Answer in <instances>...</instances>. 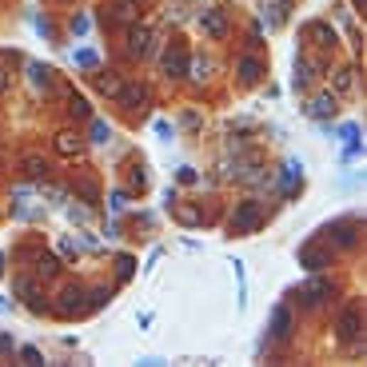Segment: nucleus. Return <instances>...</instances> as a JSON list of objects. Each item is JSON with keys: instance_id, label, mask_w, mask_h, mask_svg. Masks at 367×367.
Segmentation results:
<instances>
[{"instance_id": "1", "label": "nucleus", "mask_w": 367, "mask_h": 367, "mask_svg": "<svg viewBox=\"0 0 367 367\" xmlns=\"http://www.w3.org/2000/svg\"><path fill=\"white\" fill-rule=\"evenodd\" d=\"M12 260H21V264H32L28 272L36 275V280H56V275L64 272V260L56 252H44V248H16L12 252Z\"/></svg>"}, {"instance_id": "2", "label": "nucleus", "mask_w": 367, "mask_h": 367, "mask_svg": "<svg viewBox=\"0 0 367 367\" xmlns=\"http://www.w3.org/2000/svg\"><path fill=\"white\" fill-rule=\"evenodd\" d=\"M336 336H339V344H347L351 351H359V339H363V307H359V299H347V304L339 307Z\"/></svg>"}, {"instance_id": "3", "label": "nucleus", "mask_w": 367, "mask_h": 367, "mask_svg": "<svg viewBox=\"0 0 367 367\" xmlns=\"http://www.w3.org/2000/svg\"><path fill=\"white\" fill-rule=\"evenodd\" d=\"M52 316H60V319H76L88 312V287L84 284H64L60 287V296H56V304H48Z\"/></svg>"}, {"instance_id": "4", "label": "nucleus", "mask_w": 367, "mask_h": 367, "mask_svg": "<svg viewBox=\"0 0 367 367\" xmlns=\"http://www.w3.org/2000/svg\"><path fill=\"white\" fill-rule=\"evenodd\" d=\"M196 24H200V32H204L208 41L224 44L228 36H232V16H228V9H220V4H208V9L196 12Z\"/></svg>"}, {"instance_id": "5", "label": "nucleus", "mask_w": 367, "mask_h": 367, "mask_svg": "<svg viewBox=\"0 0 367 367\" xmlns=\"http://www.w3.org/2000/svg\"><path fill=\"white\" fill-rule=\"evenodd\" d=\"M152 41H156V32L152 24H128L124 28V56L128 60H144V56H152Z\"/></svg>"}, {"instance_id": "6", "label": "nucleus", "mask_w": 367, "mask_h": 367, "mask_svg": "<svg viewBox=\"0 0 367 367\" xmlns=\"http://www.w3.org/2000/svg\"><path fill=\"white\" fill-rule=\"evenodd\" d=\"M264 76H267V60L260 56V52L248 48V52L235 56V84H240V88H255Z\"/></svg>"}, {"instance_id": "7", "label": "nucleus", "mask_w": 367, "mask_h": 367, "mask_svg": "<svg viewBox=\"0 0 367 367\" xmlns=\"http://www.w3.org/2000/svg\"><path fill=\"white\" fill-rule=\"evenodd\" d=\"M331 296H336V284H331L327 275H319V272H312V280L299 287V299H304L307 312H319V307H327V304H331Z\"/></svg>"}, {"instance_id": "8", "label": "nucleus", "mask_w": 367, "mask_h": 367, "mask_svg": "<svg viewBox=\"0 0 367 367\" xmlns=\"http://www.w3.org/2000/svg\"><path fill=\"white\" fill-rule=\"evenodd\" d=\"M140 21V4L136 0H108L100 9V24L104 28H128Z\"/></svg>"}, {"instance_id": "9", "label": "nucleus", "mask_w": 367, "mask_h": 367, "mask_svg": "<svg viewBox=\"0 0 367 367\" xmlns=\"http://www.w3.org/2000/svg\"><path fill=\"white\" fill-rule=\"evenodd\" d=\"M324 72H327V60H324V56H307V52H299V56H296V76H292V88H296V92H307L312 84L319 80V76H324Z\"/></svg>"}, {"instance_id": "10", "label": "nucleus", "mask_w": 367, "mask_h": 367, "mask_svg": "<svg viewBox=\"0 0 367 367\" xmlns=\"http://www.w3.org/2000/svg\"><path fill=\"white\" fill-rule=\"evenodd\" d=\"M260 224H264V204H260V200H244V204H235V212H232V232L235 235L260 232Z\"/></svg>"}, {"instance_id": "11", "label": "nucleus", "mask_w": 367, "mask_h": 367, "mask_svg": "<svg viewBox=\"0 0 367 367\" xmlns=\"http://www.w3.org/2000/svg\"><path fill=\"white\" fill-rule=\"evenodd\" d=\"M116 104H120L128 116H140L148 104H152V92H148V84H140V80H124V88H120V96H116Z\"/></svg>"}, {"instance_id": "12", "label": "nucleus", "mask_w": 367, "mask_h": 367, "mask_svg": "<svg viewBox=\"0 0 367 367\" xmlns=\"http://www.w3.org/2000/svg\"><path fill=\"white\" fill-rule=\"evenodd\" d=\"M188 56H192V52L184 48L180 41H172L168 48H164V56H160L164 76H168V80H184V76H188Z\"/></svg>"}, {"instance_id": "13", "label": "nucleus", "mask_w": 367, "mask_h": 367, "mask_svg": "<svg viewBox=\"0 0 367 367\" xmlns=\"http://www.w3.org/2000/svg\"><path fill=\"white\" fill-rule=\"evenodd\" d=\"M292 331H296L292 307H287V304H275L272 316H267V339H275V344H287V339H292Z\"/></svg>"}, {"instance_id": "14", "label": "nucleus", "mask_w": 367, "mask_h": 367, "mask_svg": "<svg viewBox=\"0 0 367 367\" xmlns=\"http://www.w3.org/2000/svg\"><path fill=\"white\" fill-rule=\"evenodd\" d=\"M84 148H88V140H84L76 128H60V132L52 136V152L64 156V160H80Z\"/></svg>"}, {"instance_id": "15", "label": "nucleus", "mask_w": 367, "mask_h": 367, "mask_svg": "<svg viewBox=\"0 0 367 367\" xmlns=\"http://www.w3.org/2000/svg\"><path fill=\"white\" fill-rule=\"evenodd\" d=\"M12 292L24 299V304L41 316V312H48V299H44V292H41V284H36V275H16L12 280Z\"/></svg>"}, {"instance_id": "16", "label": "nucleus", "mask_w": 367, "mask_h": 367, "mask_svg": "<svg viewBox=\"0 0 367 367\" xmlns=\"http://www.w3.org/2000/svg\"><path fill=\"white\" fill-rule=\"evenodd\" d=\"M304 112L312 116V120L327 124L331 116L339 112V96H336V92H316V96H312V100L304 104Z\"/></svg>"}, {"instance_id": "17", "label": "nucleus", "mask_w": 367, "mask_h": 367, "mask_svg": "<svg viewBox=\"0 0 367 367\" xmlns=\"http://www.w3.org/2000/svg\"><path fill=\"white\" fill-rule=\"evenodd\" d=\"M21 176H24L28 184H44V180L52 176V164L44 160L41 152H24V156H21Z\"/></svg>"}, {"instance_id": "18", "label": "nucleus", "mask_w": 367, "mask_h": 367, "mask_svg": "<svg viewBox=\"0 0 367 367\" xmlns=\"http://www.w3.org/2000/svg\"><path fill=\"white\" fill-rule=\"evenodd\" d=\"M299 267H307V272H324V267H331V248H319L316 240L304 244L299 248Z\"/></svg>"}, {"instance_id": "19", "label": "nucleus", "mask_w": 367, "mask_h": 367, "mask_svg": "<svg viewBox=\"0 0 367 367\" xmlns=\"http://www.w3.org/2000/svg\"><path fill=\"white\" fill-rule=\"evenodd\" d=\"M64 112H68L72 124H88V120H92L88 96H84V92H76V88H68V92H64Z\"/></svg>"}, {"instance_id": "20", "label": "nucleus", "mask_w": 367, "mask_h": 367, "mask_svg": "<svg viewBox=\"0 0 367 367\" xmlns=\"http://www.w3.org/2000/svg\"><path fill=\"white\" fill-rule=\"evenodd\" d=\"M124 80H128V76H124V72H116V68H104V72H96V76H92L96 92H100V96H108V100H116V96H120Z\"/></svg>"}, {"instance_id": "21", "label": "nucleus", "mask_w": 367, "mask_h": 367, "mask_svg": "<svg viewBox=\"0 0 367 367\" xmlns=\"http://www.w3.org/2000/svg\"><path fill=\"white\" fill-rule=\"evenodd\" d=\"M304 36H307V41H316V48H324V52L336 48V28H331L327 21H307Z\"/></svg>"}, {"instance_id": "22", "label": "nucleus", "mask_w": 367, "mask_h": 367, "mask_svg": "<svg viewBox=\"0 0 367 367\" xmlns=\"http://www.w3.org/2000/svg\"><path fill=\"white\" fill-rule=\"evenodd\" d=\"M327 235H336L339 248H356L359 244V224L356 220H336V224L327 228Z\"/></svg>"}, {"instance_id": "23", "label": "nucleus", "mask_w": 367, "mask_h": 367, "mask_svg": "<svg viewBox=\"0 0 367 367\" xmlns=\"http://www.w3.org/2000/svg\"><path fill=\"white\" fill-rule=\"evenodd\" d=\"M299 180H304V164L292 156V160H284V176H280V192L284 196H296Z\"/></svg>"}, {"instance_id": "24", "label": "nucleus", "mask_w": 367, "mask_h": 367, "mask_svg": "<svg viewBox=\"0 0 367 367\" xmlns=\"http://www.w3.org/2000/svg\"><path fill=\"white\" fill-rule=\"evenodd\" d=\"M52 76H56V72H52L48 64L28 60V80H32V88H36V92H52Z\"/></svg>"}, {"instance_id": "25", "label": "nucleus", "mask_w": 367, "mask_h": 367, "mask_svg": "<svg viewBox=\"0 0 367 367\" xmlns=\"http://www.w3.org/2000/svg\"><path fill=\"white\" fill-rule=\"evenodd\" d=\"M184 80L208 84L212 80V60H208V56H188V76H184Z\"/></svg>"}, {"instance_id": "26", "label": "nucleus", "mask_w": 367, "mask_h": 367, "mask_svg": "<svg viewBox=\"0 0 367 367\" xmlns=\"http://www.w3.org/2000/svg\"><path fill=\"white\" fill-rule=\"evenodd\" d=\"M172 208H176V220H180L184 228H200L208 220L204 208H196V204H172Z\"/></svg>"}, {"instance_id": "27", "label": "nucleus", "mask_w": 367, "mask_h": 367, "mask_svg": "<svg viewBox=\"0 0 367 367\" xmlns=\"http://www.w3.org/2000/svg\"><path fill=\"white\" fill-rule=\"evenodd\" d=\"M112 140V124L100 120V116H92L88 120V144H108Z\"/></svg>"}, {"instance_id": "28", "label": "nucleus", "mask_w": 367, "mask_h": 367, "mask_svg": "<svg viewBox=\"0 0 367 367\" xmlns=\"http://www.w3.org/2000/svg\"><path fill=\"white\" fill-rule=\"evenodd\" d=\"M72 188H76V196H80L84 204H100V188H96V180H76Z\"/></svg>"}, {"instance_id": "29", "label": "nucleus", "mask_w": 367, "mask_h": 367, "mask_svg": "<svg viewBox=\"0 0 367 367\" xmlns=\"http://www.w3.org/2000/svg\"><path fill=\"white\" fill-rule=\"evenodd\" d=\"M88 28H92L88 12H72V16H68V32H72V36H88Z\"/></svg>"}, {"instance_id": "30", "label": "nucleus", "mask_w": 367, "mask_h": 367, "mask_svg": "<svg viewBox=\"0 0 367 367\" xmlns=\"http://www.w3.org/2000/svg\"><path fill=\"white\" fill-rule=\"evenodd\" d=\"M351 88H356V68H339L336 72V96H344Z\"/></svg>"}, {"instance_id": "31", "label": "nucleus", "mask_w": 367, "mask_h": 367, "mask_svg": "<svg viewBox=\"0 0 367 367\" xmlns=\"http://www.w3.org/2000/svg\"><path fill=\"white\" fill-rule=\"evenodd\" d=\"M56 248H60V255H64V260H76V255L84 252V248H80V240H76V235H60V244H56Z\"/></svg>"}, {"instance_id": "32", "label": "nucleus", "mask_w": 367, "mask_h": 367, "mask_svg": "<svg viewBox=\"0 0 367 367\" xmlns=\"http://www.w3.org/2000/svg\"><path fill=\"white\" fill-rule=\"evenodd\" d=\"M128 184H132V188H140V192L148 188V168H144L140 160H136L132 168H128Z\"/></svg>"}, {"instance_id": "33", "label": "nucleus", "mask_w": 367, "mask_h": 367, "mask_svg": "<svg viewBox=\"0 0 367 367\" xmlns=\"http://www.w3.org/2000/svg\"><path fill=\"white\" fill-rule=\"evenodd\" d=\"M72 60H76V68H96L100 64V56L92 48H80V52H72Z\"/></svg>"}, {"instance_id": "34", "label": "nucleus", "mask_w": 367, "mask_h": 367, "mask_svg": "<svg viewBox=\"0 0 367 367\" xmlns=\"http://www.w3.org/2000/svg\"><path fill=\"white\" fill-rule=\"evenodd\" d=\"M112 299V287H88V307H104Z\"/></svg>"}, {"instance_id": "35", "label": "nucleus", "mask_w": 367, "mask_h": 367, "mask_svg": "<svg viewBox=\"0 0 367 367\" xmlns=\"http://www.w3.org/2000/svg\"><path fill=\"white\" fill-rule=\"evenodd\" d=\"M36 32H41V36H48L52 44H60V32H56V24H52L48 16H36Z\"/></svg>"}, {"instance_id": "36", "label": "nucleus", "mask_w": 367, "mask_h": 367, "mask_svg": "<svg viewBox=\"0 0 367 367\" xmlns=\"http://www.w3.org/2000/svg\"><path fill=\"white\" fill-rule=\"evenodd\" d=\"M124 208H128V192H124V188H116V192L108 196V212H112V216H120Z\"/></svg>"}, {"instance_id": "37", "label": "nucleus", "mask_w": 367, "mask_h": 367, "mask_svg": "<svg viewBox=\"0 0 367 367\" xmlns=\"http://www.w3.org/2000/svg\"><path fill=\"white\" fill-rule=\"evenodd\" d=\"M132 272H136V260H132V255H116V275H120V280H128Z\"/></svg>"}, {"instance_id": "38", "label": "nucleus", "mask_w": 367, "mask_h": 367, "mask_svg": "<svg viewBox=\"0 0 367 367\" xmlns=\"http://www.w3.org/2000/svg\"><path fill=\"white\" fill-rule=\"evenodd\" d=\"M339 140H344V144H359V124H339Z\"/></svg>"}, {"instance_id": "39", "label": "nucleus", "mask_w": 367, "mask_h": 367, "mask_svg": "<svg viewBox=\"0 0 367 367\" xmlns=\"http://www.w3.org/2000/svg\"><path fill=\"white\" fill-rule=\"evenodd\" d=\"M9 356H16V339L9 331H0V359H9Z\"/></svg>"}, {"instance_id": "40", "label": "nucleus", "mask_w": 367, "mask_h": 367, "mask_svg": "<svg viewBox=\"0 0 367 367\" xmlns=\"http://www.w3.org/2000/svg\"><path fill=\"white\" fill-rule=\"evenodd\" d=\"M16 356H21L24 363H44V356H41V347H16Z\"/></svg>"}, {"instance_id": "41", "label": "nucleus", "mask_w": 367, "mask_h": 367, "mask_svg": "<svg viewBox=\"0 0 367 367\" xmlns=\"http://www.w3.org/2000/svg\"><path fill=\"white\" fill-rule=\"evenodd\" d=\"M156 136H160V140H172V136H176V128H172L168 120H156Z\"/></svg>"}, {"instance_id": "42", "label": "nucleus", "mask_w": 367, "mask_h": 367, "mask_svg": "<svg viewBox=\"0 0 367 367\" xmlns=\"http://www.w3.org/2000/svg\"><path fill=\"white\" fill-rule=\"evenodd\" d=\"M176 180H180V184H196V172H192V168H180V172H176Z\"/></svg>"}, {"instance_id": "43", "label": "nucleus", "mask_w": 367, "mask_h": 367, "mask_svg": "<svg viewBox=\"0 0 367 367\" xmlns=\"http://www.w3.org/2000/svg\"><path fill=\"white\" fill-rule=\"evenodd\" d=\"M9 84H12V72L0 64V92H9Z\"/></svg>"}, {"instance_id": "44", "label": "nucleus", "mask_w": 367, "mask_h": 367, "mask_svg": "<svg viewBox=\"0 0 367 367\" xmlns=\"http://www.w3.org/2000/svg\"><path fill=\"white\" fill-rule=\"evenodd\" d=\"M68 216L76 220V224H88V212H84V208H68Z\"/></svg>"}, {"instance_id": "45", "label": "nucleus", "mask_w": 367, "mask_h": 367, "mask_svg": "<svg viewBox=\"0 0 367 367\" xmlns=\"http://www.w3.org/2000/svg\"><path fill=\"white\" fill-rule=\"evenodd\" d=\"M0 312H12V304H9V299H4V296H0Z\"/></svg>"}, {"instance_id": "46", "label": "nucleus", "mask_w": 367, "mask_h": 367, "mask_svg": "<svg viewBox=\"0 0 367 367\" xmlns=\"http://www.w3.org/2000/svg\"><path fill=\"white\" fill-rule=\"evenodd\" d=\"M4 260H9V255H4V252H0V275H4Z\"/></svg>"}, {"instance_id": "47", "label": "nucleus", "mask_w": 367, "mask_h": 367, "mask_svg": "<svg viewBox=\"0 0 367 367\" xmlns=\"http://www.w3.org/2000/svg\"><path fill=\"white\" fill-rule=\"evenodd\" d=\"M136 4H140V9H144V4H152V0H136Z\"/></svg>"}, {"instance_id": "48", "label": "nucleus", "mask_w": 367, "mask_h": 367, "mask_svg": "<svg viewBox=\"0 0 367 367\" xmlns=\"http://www.w3.org/2000/svg\"><path fill=\"white\" fill-rule=\"evenodd\" d=\"M56 4H72V0H56Z\"/></svg>"}]
</instances>
